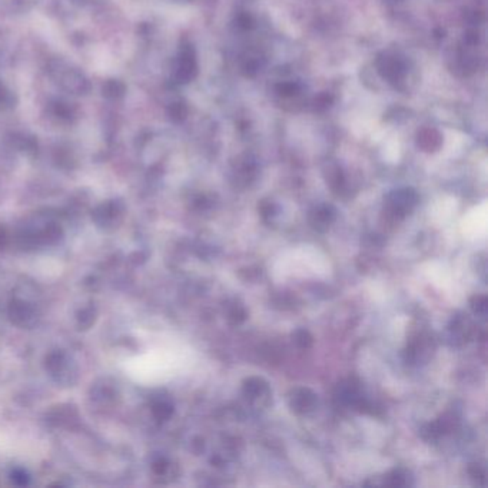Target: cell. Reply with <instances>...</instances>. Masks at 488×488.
Returning <instances> with one entry per match:
<instances>
[{
  "label": "cell",
  "mask_w": 488,
  "mask_h": 488,
  "mask_svg": "<svg viewBox=\"0 0 488 488\" xmlns=\"http://www.w3.org/2000/svg\"><path fill=\"white\" fill-rule=\"evenodd\" d=\"M48 73L64 92L72 95H86L89 92V80L86 76L63 59H52L48 64Z\"/></svg>",
  "instance_id": "1"
},
{
  "label": "cell",
  "mask_w": 488,
  "mask_h": 488,
  "mask_svg": "<svg viewBox=\"0 0 488 488\" xmlns=\"http://www.w3.org/2000/svg\"><path fill=\"white\" fill-rule=\"evenodd\" d=\"M288 404L294 412L306 414L317 407V395L308 388H295L288 397Z\"/></svg>",
  "instance_id": "2"
},
{
  "label": "cell",
  "mask_w": 488,
  "mask_h": 488,
  "mask_svg": "<svg viewBox=\"0 0 488 488\" xmlns=\"http://www.w3.org/2000/svg\"><path fill=\"white\" fill-rule=\"evenodd\" d=\"M243 394H245V397L251 403L265 406L270 401L271 391L268 384H266L263 380L254 376V378H248L245 383H243Z\"/></svg>",
  "instance_id": "3"
},
{
  "label": "cell",
  "mask_w": 488,
  "mask_h": 488,
  "mask_svg": "<svg viewBox=\"0 0 488 488\" xmlns=\"http://www.w3.org/2000/svg\"><path fill=\"white\" fill-rule=\"evenodd\" d=\"M414 205H415V195L410 193V192L395 193L390 201L391 214H394L395 216L407 215L408 212H411Z\"/></svg>",
  "instance_id": "4"
},
{
  "label": "cell",
  "mask_w": 488,
  "mask_h": 488,
  "mask_svg": "<svg viewBox=\"0 0 488 488\" xmlns=\"http://www.w3.org/2000/svg\"><path fill=\"white\" fill-rule=\"evenodd\" d=\"M309 220H311V225L314 227V229L322 232V231H326L332 224V220H334V214L329 212L328 208L318 209Z\"/></svg>",
  "instance_id": "5"
},
{
  "label": "cell",
  "mask_w": 488,
  "mask_h": 488,
  "mask_svg": "<svg viewBox=\"0 0 488 488\" xmlns=\"http://www.w3.org/2000/svg\"><path fill=\"white\" fill-rule=\"evenodd\" d=\"M384 484L390 487H406L411 485V477L410 473L406 470H392L390 474L384 476Z\"/></svg>",
  "instance_id": "6"
},
{
  "label": "cell",
  "mask_w": 488,
  "mask_h": 488,
  "mask_svg": "<svg viewBox=\"0 0 488 488\" xmlns=\"http://www.w3.org/2000/svg\"><path fill=\"white\" fill-rule=\"evenodd\" d=\"M126 87L121 80H107L103 86V95L109 99H119L121 96L125 95Z\"/></svg>",
  "instance_id": "7"
},
{
  "label": "cell",
  "mask_w": 488,
  "mask_h": 488,
  "mask_svg": "<svg viewBox=\"0 0 488 488\" xmlns=\"http://www.w3.org/2000/svg\"><path fill=\"white\" fill-rule=\"evenodd\" d=\"M52 114L59 119L69 121L73 116V109L69 106V103L56 101L52 103Z\"/></svg>",
  "instance_id": "8"
},
{
  "label": "cell",
  "mask_w": 488,
  "mask_h": 488,
  "mask_svg": "<svg viewBox=\"0 0 488 488\" xmlns=\"http://www.w3.org/2000/svg\"><path fill=\"white\" fill-rule=\"evenodd\" d=\"M15 96L12 94L10 89H8V86H5L2 82H0V110H6L15 106Z\"/></svg>",
  "instance_id": "9"
},
{
  "label": "cell",
  "mask_w": 488,
  "mask_h": 488,
  "mask_svg": "<svg viewBox=\"0 0 488 488\" xmlns=\"http://www.w3.org/2000/svg\"><path fill=\"white\" fill-rule=\"evenodd\" d=\"M470 305H471V309H473V313L476 315H480V317H485L487 315V311H488V299L487 297L484 295H476L470 299Z\"/></svg>",
  "instance_id": "10"
},
{
  "label": "cell",
  "mask_w": 488,
  "mask_h": 488,
  "mask_svg": "<svg viewBox=\"0 0 488 488\" xmlns=\"http://www.w3.org/2000/svg\"><path fill=\"white\" fill-rule=\"evenodd\" d=\"M293 338L297 342V345L301 348H309L313 345V337H311L309 332L305 329H298L293 336Z\"/></svg>",
  "instance_id": "11"
},
{
  "label": "cell",
  "mask_w": 488,
  "mask_h": 488,
  "mask_svg": "<svg viewBox=\"0 0 488 488\" xmlns=\"http://www.w3.org/2000/svg\"><path fill=\"white\" fill-rule=\"evenodd\" d=\"M245 317H247L245 311H243V308L239 305L234 306V309L229 313V318L234 320V322H241V321L245 320Z\"/></svg>",
  "instance_id": "12"
}]
</instances>
